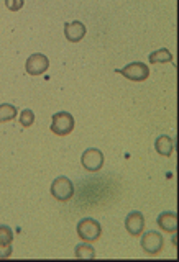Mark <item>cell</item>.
<instances>
[{
  "label": "cell",
  "mask_w": 179,
  "mask_h": 262,
  "mask_svg": "<svg viewBox=\"0 0 179 262\" xmlns=\"http://www.w3.org/2000/svg\"><path fill=\"white\" fill-rule=\"evenodd\" d=\"M125 228L132 236H140L145 229V216L142 211H132L125 218Z\"/></svg>",
  "instance_id": "obj_8"
},
{
  "label": "cell",
  "mask_w": 179,
  "mask_h": 262,
  "mask_svg": "<svg viewBox=\"0 0 179 262\" xmlns=\"http://www.w3.org/2000/svg\"><path fill=\"white\" fill-rule=\"evenodd\" d=\"M74 129V118L68 112H58L53 115L51 131L58 136H66Z\"/></svg>",
  "instance_id": "obj_3"
},
{
  "label": "cell",
  "mask_w": 179,
  "mask_h": 262,
  "mask_svg": "<svg viewBox=\"0 0 179 262\" xmlns=\"http://www.w3.org/2000/svg\"><path fill=\"white\" fill-rule=\"evenodd\" d=\"M77 234L86 243H94L101 237L102 228L99 225V221H95L94 218H84L77 223Z\"/></svg>",
  "instance_id": "obj_1"
},
{
  "label": "cell",
  "mask_w": 179,
  "mask_h": 262,
  "mask_svg": "<svg viewBox=\"0 0 179 262\" xmlns=\"http://www.w3.org/2000/svg\"><path fill=\"white\" fill-rule=\"evenodd\" d=\"M13 241V231L5 225H0V244H12Z\"/></svg>",
  "instance_id": "obj_15"
},
{
  "label": "cell",
  "mask_w": 179,
  "mask_h": 262,
  "mask_svg": "<svg viewBox=\"0 0 179 262\" xmlns=\"http://www.w3.org/2000/svg\"><path fill=\"white\" fill-rule=\"evenodd\" d=\"M122 76L128 80H133V82H143L148 79L150 76V69L148 66L143 64V62H130L125 68H122L118 71Z\"/></svg>",
  "instance_id": "obj_4"
},
{
  "label": "cell",
  "mask_w": 179,
  "mask_h": 262,
  "mask_svg": "<svg viewBox=\"0 0 179 262\" xmlns=\"http://www.w3.org/2000/svg\"><path fill=\"white\" fill-rule=\"evenodd\" d=\"M13 118H17V108H15V105L10 103L0 105V123L12 121Z\"/></svg>",
  "instance_id": "obj_12"
},
{
  "label": "cell",
  "mask_w": 179,
  "mask_h": 262,
  "mask_svg": "<svg viewBox=\"0 0 179 262\" xmlns=\"http://www.w3.org/2000/svg\"><path fill=\"white\" fill-rule=\"evenodd\" d=\"M20 123H22V126H25V128L31 126L35 123V113L31 110H28V108L23 110L20 113Z\"/></svg>",
  "instance_id": "obj_16"
},
{
  "label": "cell",
  "mask_w": 179,
  "mask_h": 262,
  "mask_svg": "<svg viewBox=\"0 0 179 262\" xmlns=\"http://www.w3.org/2000/svg\"><path fill=\"white\" fill-rule=\"evenodd\" d=\"M64 35H66L68 41L71 43H77L81 41L84 36H86V27L83 21H71V23H66V27H64Z\"/></svg>",
  "instance_id": "obj_9"
},
{
  "label": "cell",
  "mask_w": 179,
  "mask_h": 262,
  "mask_svg": "<svg viewBox=\"0 0 179 262\" xmlns=\"http://www.w3.org/2000/svg\"><path fill=\"white\" fill-rule=\"evenodd\" d=\"M51 195L59 202H68L74 195V185L68 177H56L54 182L51 184Z\"/></svg>",
  "instance_id": "obj_2"
},
{
  "label": "cell",
  "mask_w": 179,
  "mask_h": 262,
  "mask_svg": "<svg viewBox=\"0 0 179 262\" xmlns=\"http://www.w3.org/2000/svg\"><path fill=\"white\" fill-rule=\"evenodd\" d=\"M5 5L12 12H18L20 8L25 5V0H5Z\"/></svg>",
  "instance_id": "obj_17"
},
{
  "label": "cell",
  "mask_w": 179,
  "mask_h": 262,
  "mask_svg": "<svg viewBox=\"0 0 179 262\" xmlns=\"http://www.w3.org/2000/svg\"><path fill=\"white\" fill-rule=\"evenodd\" d=\"M173 61V54H171L166 48H161L158 51L150 54V62L151 64H160V62H169Z\"/></svg>",
  "instance_id": "obj_13"
},
{
  "label": "cell",
  "mask_w": 179,
  "mask_h": 262,
  "mask_svg": "<svg viewBox=\"0 0 179 262\" xmlns=\"http://www.w3.org/2000/svg\"><path fill=\"white\" fill-rule=\"evenodd\" d=\"M12 256V244H0V259H7Z\"/></svg>",
  "instance_id": "obj_18"
},
{
  "label": "cell",
  "mask_w": 179,
  "mask_h": 262,
  "mask_svg": "<svg viewBox=\"0 0 179 262\" xmlns=\"http://www.w3.org/2000/svg\"><path fill=\"white\" fill-rule=\"evenodd\" d=\"M76 257L77 259H94L95 251L92 246H89V244H79V246H76Z\"/></svg>",
  "instance_id": "obj_14"
},
{
  "label": "cell",
  "mask_w": 179,
  "mask_h": 262,
  "mask_svg": "<svg viewBox=\"0 0 179 262\" xmlns=\"http://www.w3.org/2000/svg\"><path fill=\"white\" fill-rule=\"evenodd\" d=\"M154 149H156L158 154L165 156V158H169L174 151V141L166 135H161L160 138H156L154 141Z\"/></svg>",
  "instance_id": "obj_11"
},
{
  "label": "cell",
  "mask_w": 179,
  "mask_h": 262,
  "mask_svg": "<svg viewBox=\"0 0 179 262\" xmlns=\"http://www.w3.org/2000/svg\"><path fill=\"white\" fill-rule=\"evenodd\" d=\"M81 164L83 167L89 172H97L101 170L104 166V154L95 149V147H89L83 152V158H81Z\"/></svg>",
  "instance_id": "obj_5"
},
{
  "label": "cell",
  "mask_w": 179,
  "mask_h": 262,
  "mask_svg": "<svg viewBox=\"0 0 179 262\" xmlns=\"http://www.w3.org/2000/svg\"><path fill=\"white\" fill-rule=\"evenodd\" d=\"M48 68H50V61H48V57L42 53L31 54L25 64V69L30 76H42L43 72L48 71Z\"/></svg>",
  "instance_id": "obj_6"
},
{
  "label": "cell",
  "mask_w": 179,
  "mask_h": 262,
  "mask_svg": "<svg viewBox=\"0 0 179 262\" xmlns=\"http://www.w3.org/2000/svg\"><path fill=\"white\" fill-rule=\"evenodd\" d=\"M158 225L163 231L176 233L177 231V215L174 211H163L158 216Z\"/></svg>",
  "instance_id": "obj_10"
},
{
  "label": "cell",
  "mask_w": 179,
  "mask_h": 262,
  "mask_svg": "<svg viewBox=\"0 0 179 262\" xmlns=\"http://www.w3.org/2000/svg\"><path fill=\"white\" fill-rule=\"evenodd\" d=\"M142 248L145 252L151 254H158L163 249V236L156 231H148L142 236Z\"/></svg>",
  "instance_id": "obj_7"
}]
</instances>
